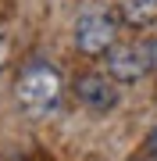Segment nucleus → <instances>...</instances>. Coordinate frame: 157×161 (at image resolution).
I'll use <instances>...</instances> for the list:
<instances>
[{"label":"nucleus","instance_id":"423d86ee","mask_svg":"<svg viewBox=\"0 0 157 161\" xmlns=\"http://www.w3.org/2000/svg\"><path fill=\"white\" fill-rule=\"evenodd\" d=\"M7 64V32L0 29V68Z\"/></svg>","mask_w":157,"mask_h":161},{"label":"nucleus","instance_id":"6e6552de","mask_svg":"<svg viewBox=\"0 0 157 161\" xmlns=\"http://www.w3.org/2000/svg\"><path fill=\"white\" fill-rule=\"evenodd\" d=\"M150 150H154V154H157V129L150 132Z\"/></svg>","mask_w":157,"mask_h":161},{"label":"nucleus","instance_id":"f03ea898","mask_svg":"<svg viewBox=\"0 0 157 161\" xmlns=\"http://www.w3.org/2000/svg\"><path fill=\"white\" fill-rule=\"evenodd\" d=\"M114 43H118V18L104 4L82 7L75 18V50L86 58H104Z\"/></svg>","mask_w":157,"mask_h":161},{"label":"nucleus","instance_id":"f257e3e1","mask_svg":"<svg viewBox=\"0 0 157 161\" xmlns=\"http://www.w3.org/2000/svg\"><path fill=\"white\" fill-rule=\"evenodd\" d=\"M61 72L54 68L50 61H29L22 72H18V104H22L29 115H50L61 104Z\"/></svg>","mask_w":157,"mask_h":161},{"label":"nucleus","instance_id":"0eeeda50","mask_svg":"<svg viewBox=\"0 0 157 161\" xmlns=\"http://www.w3.org/2000/svg\"><path fill=\"white\" fill-rule=\"evenodd\" d=\"M150 61H154V68H157V40L150 43Z\"/></svg>","mask_w":157,"mask_h":161},{"label":"nucleus","instance_id":"20e7f679","mask_svg":"<svg viewBox=\"0 0 157 161\" xmlns=\"http://www.w3.org/2000/svg\"><path fill=\"white\" fill-rule=\"evenodd\" d=\"M75 97L82 108L89 111H111L118 104V90H114V79L111 75H100V72H86L75 79Z\"/></svg>","mask_w":157,"mask_h":161},{"label":"nucleus","instance_id":"39448f33","mask_svg":"<svg viewBox=\"0 0 157 161\" xmlns=\"http://www.w3.org/2000/svg\"><path fill=\"white\" fill-rule=\"evenodd\" d=\"M122 18L128 25H150L157 18V0H122Z\"/></svg>","mask_w":157,"mask_h":161},{"label":"nucleus","instance_id":"7ed1b4c3","mask_svg":"<svg viewBox=\"0 0 157 161\" xmlns=\"http://www.w3.org/2000/svg\"><path fill=\"white\" fill-rule=\"evenodd\" d=\"M104 58H107V75L114 82H136L154 68L150 47H143V43H114Z\"/></svg>","mask_w":157,"mask_h":161}]
</instances>
